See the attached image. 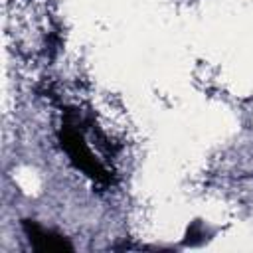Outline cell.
<instances>
[{
    "instance_id": "cell-1",
    "label": "cell",
    "mask_w": 253,
    "mask_h": 253,
    "mask_svg": "<svg viewBox=\"0 0 253 253\" xmlns=\"http://www.w3.org/2000/svg\"><path fill=\"white\" fill-rule=\"evenodd\" d=\"M59 144L61 148L67 152L69 160L73 162V166H77L79 170H83L87 176L99 180V182H107L109 174L103 168V164L93 156V152L89 150L87 142L83 140V136L73 130V128H63L59 132Z\"/></svg>"
},
{
    "instance_id": "cell-2",
    "label": "cell",
    "mask_w": 253,
    "mask_h": 253,
    "mask_svg": "<svg viewBox=\"0 0 253 253\" xmlns=\"http://www.w3.org/2000/svg\"><path fill=\"white\" fill-rule=\"evenodd\" d=\"M22 229L36 251H45V253L47 251H57V253L59 251H73V245L63 235H59L51 229H45L32 219H24Z\"/></svg>"
}]
</instances>
